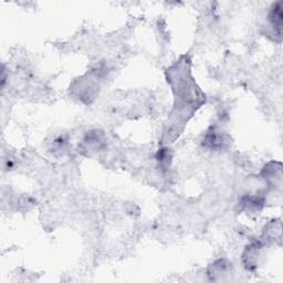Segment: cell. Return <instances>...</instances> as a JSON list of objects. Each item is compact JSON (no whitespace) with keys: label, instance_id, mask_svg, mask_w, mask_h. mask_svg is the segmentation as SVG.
Segmentation results:
<instances>
[{"label":"cell","instance_id":"obj_6","mask_svg":"<svg viewBox=\"0 0 283 283\" xmlns=\"http://www.w3.org/2000/svg\"><path fill=\"white\" fill-rule=\"evenodd\" d=\"M241 205L246 210L250 212H257L262 208L264 199L259 196H247L242 199Z\"/></svg>","mask_w":283,"mask_h":283},{"label":"cell","instance_id":"obj_4","mask_svg":"<svg viewBox=\"0 0 283 283\" xmlns=\"http://www.w3.org/2000/svg\"><path fill=\"white\" fill-rule=\"evenodd\" d=\"M269 21H270V25L272 26V29L281 38V30H282V3H277L273 5L272 9L269 13Z\"/></svg>","mask_w":283,"mask_h":283},{"label":"cell","instance_id":"obj_7","mask_svg":"<svg viewBox=\"0 0 283 283\" xmlns=\"http://www.w3.org/2000/svg\"><path fill=\"white\" fill-rule=\"evenodd\" d=\"M228 268L229 265L225 260H218L217 262L211 266L209 270V277H211L212 280H215L216 277H221L225 273H227Z\"/></svg>","mask_w":283,"mask_h":283},{"label":"cell","instance_id":"obj_8","mask_svg":"<svg viewBox=\"0 0 283 283\" xmlns=\"http://www.w3.org/2000/svg\"><path fill=\"white\" fill-rule=\"evenodd\" d=\"M157 160L159 163V165L163 168H167L169 163L172 160V153L169 152L168 148H164V150H161L158 152L157 155Z\"/></svg>","mask_w":283,"mask_h":283},{"label":"cell","instance_id":"obj_3","mask_svg":"<svg viewBox=\"0 0 283 283\" xmlns=\"http://www.w3.org/2000/svg\"><path fill=\"white\" fill-rule=\"evenodd\" d=\"M262 176L268 183L280 187L282 184V166L280 163H270L267 165L262 171Z\"/></svg>","mask_w":283,"mask_h":283},{"label":"cell","instance_id":"obj_2","mask_svg":"<svg viewBox=\"0 0 283 283\" xmlns=\"http://www.w3.org/2000/svg\"><path fill=\"white\" fill-rule=\"evenodd\" d=\"M226 144H227L226 136L224 135L223 132L218 131L215 127H211L204 139V145L208 148H211V150H221Z\"/></svg>","mask_w":283,"mask_h":283},{"label":"cell","instance_id":"obj_1","mask_svg":"<svg viewBox=\"0 0 283 283\" xmlns=\"http://www.w3.org/2000/svg\"><path fill=\"white\" fill-rule=\"evenodd\" d=\"M105 145L104 135L101 132H90L87 137L84 138L83 143L81 145V151L86 152L87 155H92L93 153L100 151L101 148Z\"/></svg>","mask_w":283,"mask_h":283},{"label":"cell","instance_id":"obj_5","mask_svg":"<svg viewBox=\"0 0 283 283\" xmlns=\"http://www.w3.org/2000/svg\"><path fill=\"white\" fill-rule=\"evenodd\" d=\"M260 249H261V246L259 244H253L246 250L244 254V261L247 268L254 269L257 267Z\"/></svg>","mask_w":283,"mask_h":283}]
</instances>
